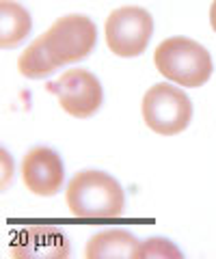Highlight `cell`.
<instances>
[{
	"mask_svg": "<svg viewBox=\"0 0 216 259\" xmlns=\"http://www.w3.org/2000/svg\"><path fill=\"white\" fill-rule=\"evenodd\" d=\"M98 44V26L89 15H63L20 54L18 69L24 78L44 80L63 65L84 61Z\"/></svg>",
	"mask_w": 216,
	"mask_h": 259,
	"instance_id": "obj_1",
	"label": "cell"
},
{
	"mask_svg": "<svg viewBox=\"0 0 216 259\" xmlns=\"http://www.w3.org/2000/svg\"><path fill=\"white\" fill-rule=\"evenodd\" d=\"M67 207L78 218H117L125 209V192L113 175L87 168L67 184Z\"/></svg>",
	"mask_w": 216,
	"mask_h": 259,
	"instance_id": "obj_2",
	"label": "cell"
},
{
	"mask_svg": "<svg viewBox=\"0 0 216 259\" xmlns=\"http://www.w3.org/2000/svg\"><path fill=\"white\" fill-rule=\"evenodd\" d=\"M156 69L169 82L180 87L199 89L210 80L214 63L210 52L201 44L188 37H169L156 48L154 52Z\"/></svg>",
	"mask_w": 216,
	"mask_h": 259,
	"instance_id": "obj_3",
	"label": "cell"
},
{
	"mask_svg": "<svg viewBox=\"0 0 216 259\" xmlns=\"http://www.w3.org/2000/svg\"><path fill=\"white\" fill-rule=\"evenodd\" d=\"M143 119L151 132L175 136L193 121V100L178 87L158 82L143 95Z\"/></svg>",
	"mask_w": 216,
	"mask_h": 259,
	"instance_id": "obj_4",
	"label": "cell"
},
{
	"mask_svg": "<svg viewBox=\"0 0 216 259\" xmlns=\"http://www.w3.org/2000/svg\"><path fill=\"white\" fill-rule=\"evenodd\" d=\"M106 44L121 59H134L147 50L154 35V18L143 7H119L106 20Z\"/></svg>",
	"mask_w": 216,
	"mask_h": 259,
	"instance_id": "obj_5",
	"label": "cell"
},
{
	"mask_svg": "<svg viewBox=\"0 0 216 259\" xmlns=\"http://www.w3.org/2000/svg\"><path fill=\"white\" fill-rule=\"evenodd\" d=\"M48 93L57 95L61 108L76 119H89L102 108L104 89L89 69H67L61 78L48 82Z\"/></svg>",
	"mask_w": 216,
	"mask_h": 259,
	"instance_id": "obj_6",
	"label": "cell"
},
{
	"mask_svg": "<svg viewBox=\"0 0 216 259\" xmlns=\"http://www.w3.org/2000/svg\"><path fill=\"white\" fill-rule=\"evenodd\" d=\"M22 180L37 197H54L65 184V164L52 147L37 145L24 156Z\"/></svg>",
	"mask_w": 216,
	"mask_h": 259,
	"instance_id": "obj_7",
	"label": "cell"
},
{
	"mask_svg": "<svg viewBox=\"0 0 216 259\" xmlns=\"http://www.w3.org/2000/svg\"><path fill=\"white\" fill-rule=\"evenodd\" d=\"M13 255L18 257H69L71 246L69 240L63 231L57 227H28L15 233L13 244H11Z\"/></svg>",
	"mask_w": 216,
	"mask_h": 259,
	"instance_id": "obj_8",
	"label": "cell"
},
{
	"mask_svg": "<svg viewBox=\"0 0 216 259\" xmlns=\"http://www.w3.org/2000/svg\"><path fill=\"white\" fill-rule=\"evenodd\" d=\"M143 242L134 233L125 229H106L91 236L87 244V259H102V257H141Z\"/></svg>",
	"mask_w": 216,
	"mask_h": 259,
	"instance_id": "obj_9",
	"label": "cell"
},
{
	"mask_svg": "<svg viewBox=\"0 0 216 259\" xmlns=\"http://www.w3.org/2000/svg\"><path fill=\"white\" fill-rule=\"evenodd\" d=\"M0 44H3L5 50L9 48H18L24 39L30 35V28H33V20H30V13L24 9L20 3L15 0H3L0 3Z\"/></svg>",
	"mask_w": 216,
	"mask_h": 259,
	"instance_id": "obj_10",
	"label": "cell"
},
{
	"mask_svg": "<svg viewBox=\"0 0 216 259\" xmlns=\"http://www.w3.org/2000/svg\"><path fill=\"white\" fill-rule=\"evenodd\" d=\"M141 257H182V250L166 238H147L141 244Z\"/></svg>",
	"mask_w": 216,
	"mask_h": 259,
	"instance_id": "obj_11",
	"label": "cell"
},
{
	"mask_svg": "<svg viewBox=\"0 0 216 259\" xmlns=\"http://www.w3.org/2000/svg\"><path fill=\"white\" fill-rule=\"evenodd\" d=\"M210 24H212V28L216 32V0H214L212 7H210Z\"/></svg>",
	"mask_w": 216,
	"mask_h": 259,
	"instance_id": "obj_12",
	"label": "cell"
}]
</instances>
